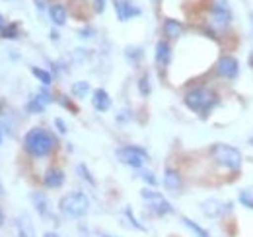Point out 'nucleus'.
Wrapping results in <instances>:
<instances>
[{
    "mask_svg": "<svg viewBox=\"0 0 253 237\" xmlns=\"http://www.w3.org/2000/svg\"><path fill=\"white\" fill-rule=\"evenodd\" d=\"M164 187L171 193H177L181 189V175L175 169H166L164 171Z\"/></svg>",
    "mask_w": 253,
    "mask_h": 237,
    "instance_id": "13",
    "label": "nucleus"
},
{
    "mask_svg": "<svg viewBox=\"0 0 253 237\" xmlns=\"http://www.w3.org/2000/svg\"><path fill=\"white\" fill-rule=\"evenodd\" d=\"M169 59H171V49H169L168 41H158L156 43V62L166 66L169 62Z\"/></svg>",
    "mask_w": 253,
    "mask_h": 237,
    "instance_id": "18",
    "label": "nucleus"
},
{
    "mask_svg": "<svg viewBox=\"0 0 253 237\" xmlns=\"http://www.w3.org/2000/svg\"><path fill=\"white\" fill-rule=\"evenodd\" d=\"M125 214H126V218L130 220V224H132V226H134L136 230H144V226H140V224L136 222V218L132 216V210H130V208H125Z\"/></svg>",
    "mask_w": 253,
    "mask_h": 237,
    "instance_id": "29",
    "label": "nucleus"
},
{
    "mask_svg": "<svg viewBox=\"0 0 253 237\" xmlns=\"http://www.w3.org/2000/svg\"><path fill=\"white\" fill-rule=\"evenodd\" d=\"M32 74L43 84V86H49L51 82H53V76L47 72V70H43V68H39V66H32Z\"/></svg>",
    "mask_w": 253,
    "mask_h": 237,
    "instance_id": "20",
    "label": "nucleus"
},
{
    "mask_svg": "<svg viewBox=\"0 0 253 237\" xmlns=\"http://www.w3.org/2000/svg\"><path fill=\"white\" fill-rule=\"evenodd\" d=\"M51 101H53V95H51L47 89H41L35 97L30 99V103H28V111H30V113H43L45 107H47Z\"/></svg>",
    "mask_w": 253,
    "mask_h": 237,
    "instance_id": "9",
    "label": "nucleus"
},
{
    "mask_svg": "<svg viewBox=\"0 0 253 237\" xmlns=\"http://www.w3.org/2000/svg\"><path fill=\"white\" fill-rule=\"evenodd\" d=\"M125 55L130 60H138L140 57H142V49H140V47H128V49L125 51Z\"/></svg>",
    "mask_w": 253,
    "mask_h": 237,
    "instance_id": "26",
    "label": "nucleus"
},
{
    "mask_svg": "<svg viewBox=\"0 0 253 237\" xmlns=\"http://www.w3.org/2000/svg\"><path fill=\"white\" fill-rule=\"evenodd\" d=\"M103 237H117V236H109V234H103Z\"/></svg>",
    "mask_w": 253,
    "mask_h": 237,
    "instance_id": "37",
    "label": "nucleus"
},
{
    "mask_svg": "<svg viewBox=\"0 0 253 237\" xmlns=\"http://www.w3.org/2000/svg\"><path fill=\"white\" fill-rule=\"evenodd\" d=\"M16 228H18V236L20 237H35V230H33L32 220H30V216H26V214L18 216Z\"/></svg>",
    "mask_w": 253,
    "mask_h": 237,
    "instance_id": "15",
    "label": "nucleus"
},
{
    "mask_svg": "<svg viewBox=\"0 0 253 237\" xmlns=\"http://www.w3.org/2000/svg\"><path fill=\"white\" fill-rule=\"evenodd\" d=\"M240 200L244 202V206L253 208V197H252V191H242V193H240Z\"/></svg>",
    "mask_w": 253,
    "mask_h": 237,
    "instance_id": "27",
    "label": "nucleus"
},
{
    "mask_svg": "<svg viewBox=\"0 0 253 237\" xmlns=\"http://www.w3.org/2000/svg\"><path fill=\"white\" fill-rule=\"evenodd\" d=\"M216 72L220 76H224V78H228V80H234L238 76V72H240V64H238V60L234 59V57L224 55L216 62Z\"/></svg>",
    "mask_w": 253,
    "mask_h": 237,
    "instance_id": "8",
    "label": "nucleus"
},
{
    "mask_svg": "<svg viewBox=\"0 0 253 237\" xmlns=\"http://www.w3.org/2000/svg\"><path fill=\"white\" fill-rule=\"evenodd\" d=\"M6 28V22H4V16L0 14V33H2V30Z\"/></svg>",
    "mask_w": 253,
    "mask_h": 237,
    "instance_id": "34",
    "label": "nucleus"
},
{
    "mask_svg": "<svg viewBox=\"0 0 253 237\" xmlns=\"http://www.w3.org/2000/svg\"><path fill=\"white\" fill-rule=\"evenodd\" d=\"M2 222H4V214H2V210H0V226H2Z\"/></svg>",
    "mask_w": 253,
    "mask_h": 237,
    "instance_id": "36",
    "label": "nucleus"
},
{
    "mask_svg": "<svg viewBox=\"0 0 253 237\" xmlns=\"http://www.w3.org/2000/svg\"><path fill=\"white\" fill-rule=\"evenodd\" d=\"M90 208V198L84 193H68L59 202V210L68 218H82Z\"/></svg>",
    "mask_w": 253,
    "mask_h": 237,
    "instance_id": "3",
    "label": "nucleus"
},
{
    "mask_svg": "<svg viewBox=\"0 0 253 237\" xmlns=\"http://www.w3.org/2000/svg\"><path fill=\"white\" fill-rule=\"evenodd\" d=\"M142 179L148 183V185H156V177H154V173H150V171H142Z\"/></svg>",
    "mask_w": 253,
    "mask_h": 237,
    "instance_id": "30",
    "label": "nucleus"
},
{
    "mask_svg": "<svg viewBox=\"0 0 253 237\" xmlns=\"http://www.w3.org/2000/svg\"><path fill=\"white\" fill-rule=\"evenodd\" d=\"M140 197L150 204V208H152L158 216H166V214H171V212H173V206H171L160 193H156V191L142 189V191H140Z\"/></svg>",
    "mask_w": 253,
    "mask_h": 237,
    "instance_id": "6",
    "label": "nucleus"
},
{
    "mask_svg": "<svg viewBox=\"0 0 253 237\" xmlns=\"http://www.w3.org/2000/svg\"><path fill=\"white\" fill-rule=\"evenodd\" d=\"M76 171H78V173H80V177H82V179H86V181H88V183H90V185H95L94 177H92V175H90V171H88V167H86V165H84V163H80V165H78V167H76Z\"/></svg>",
    "mask_w": 253,
    "mask_h": 237,
    "instance_id": "25",
    "label": "nucleus"
},
{
    "mask_svg": "<svg viewBox=\"0 0 253 237\" xmlns=\"http://www.w3.org/2000/svg\"><path fill=\"white\" fill-rule=\"evenodd\" d=\"M35 6H37V10H45L47 8V0H35Z\"/></svg>",
    "mask_w": 253,
    "mask_h": 237,
    "instance_id": "33",
    "label": "nucleus"
},
{
    "mask_svg": "<svg viewBox=\"0 0 253 237\" xmlns=\"http://www.w3.org/2000/svg\"><path fill=\"white\" fill-rule=\"evenodd\" d=\"M88 91H90V84L88 82H76L72 86V95L74 97H86Z\"/></svg>",
    "mask_w": 253,
    "mask_h": 237,
    "instance_id": "21",
    "label": "nucleus"
},
{
    "mask_svg": "<svg viewBox=\"0 0 253 237\" xmlns=\"http://www.w3.org/2000/svg\"><path fill=\"white\" fill-rule=\"evenodd\" d=\"M183 24H179L177 20H166L164 22V35L169 37V39H177L179 35H183Z\"/></svg>",
    "mask_w": 253,
    "mask_h": 237,
    "instance_id": "16",
    "label": "nucleus"
},
{
    "mask_svg": "<svg viewBox=\"0 0 253 237\" xmlns=\"http://www.w3.org/2000/svg\"><path fill=\"white\" fill-rule=\"evenodd\" d=\"M115 154H117L119 161H123L125 165H130V167H142V163L148 159L146 150L138 148V146H123Z\"/></svg>",
    "mask_w": 253,
    "mask_h": 237,
    "instance_id": "5",
    "label": "nucleus"
},
{
    "mask_svg": "<svg viewBox=\"0 0 253 237\" xmlns=\"http://www.w3.org/2000/svg\"><path fill=\"white\" fill-rule=\"evenodd\" d=\"M43 183L49 189H59V187H63L64 183V173L59 167H51V169H47V173L43 177Z\"/></svg>",
    "mask_w": 253,
    "mask_h": 237,
    "instance_id": "11",
    "label": "nucleus"
},
{
    "mask_svg": "<svg viewBox=\"0 0 253 237\" xmlns=\"http://www.w3.org/2000/svg\"><path fill=\"white\" fill-rule=\"evenodd\" d=\"M94 10L97 14H101L105 10V0H94Z\"/></svg>",
    "mask_w": 253,
    "mask_h": 237,
    "instance_id": "31",
    "label": "nucleus"
},
{
    "mask_svg": "<svg viewBox=\"0 0 253 237\" xmlns=\"http://www.w3.org/2000/svg\"><path fill=\"white\" fill-rule=\"evenodd\" d=\"M211 156L218 165L226 167L228 171H236L242 165V154L228 144H214L211 148Z\"/></svg>",
    "mask_w": 253,
    "mask_h": 237,
    "instance_id": "4",
    "label": "nucleus"
},
{
    "mask_svg": "<svg viewBox=\"0 0 253 237\" xmlns=\"http://www.w3.org/2000/svg\"><path fill=\"white\" fill-rule=\"evenodd\" d=\"M55 126L59 128V132H61V134H64V132H66V124H64L63 118H55Z\"/></svg>",
    "mask_w": 253,
    "mask_h": 237,
    "instance_id": "32",
    "label": "nucleus"
},
{
    "mask_svg": "<svg viewBox=\"0 0 253 237\" xmlns=\"http://www.w3.org/2000/svg\"><path fill=\"white\" fill-rule=\"evenodd\" d=\"M49 16H51V22L55 26H64L66 24V8L63 4H51L49 6Z\"/></svg>",
    "mask_w": 253,
    "mask_h": 237,
    "instance_id": "17",
    "label": "nucleus"
},
{
    "mask_svg": "<svg viewBox=\"0 0 253 237\" xmlns=\"http://www.w3.org/2000/svg\"><path fill=\"white\" fill-rule=\"evenodd\" d=\"M0 142H2V132H0Z\"/></svg>",
    "mask_w": 253,
    "mask_h": 237,
    "instance_id": "39",
    "label": "nucleus"
},
{
    "mask_svg": "<svg viewBox=\"0 0 253 237\" xmlns=\"http://www.w3.org/2000/svg\"><path fill=\"white\" fill-rule=\"evenodd\" d=\"M115 12H117L119 22H126V20L138 16V14H140V8L132 6V4L126 2V0H115Z\"/></svg>",
    "mask_w": 253,
    "mask_h": 237,
    "instance_id": "10",
    "label": "nucleus"
},
{
    "mask_svg": "<svg viewBox=\"0 0 253 237\" xmlns=\"http://www.w3.org/2000/svg\"><path fill=\"white\" fill-rule=\"evenodd\" d=\"M250 18H252V24H253V14H252V16H250Z\"/></svg>",
    "mask_w": 253,
    "mask_h": 237,
    "instance_id": "40",
    "label": "nucleus"
},
{
    "mask_svg": "<svg viewBox=\"0 0 253 237\" xmlns=\"http://www.w3.org/2000/svg\"><path fill=\"white\" fill-rule=\"evenodd\" d=\"M250 144H252V146H253V136H252V138H250Z\"/></svg>",
    "mask_w": 253,
    "mask_h": 237,
    "instance_id": "38",
    "label": "nucleus"
},
{
    "mask_svg": "<svg viewBox=\"0 0 253 237\" xmlns=\"http://www.w3.org/2000/svg\"><path fill=\"white\" fill-rule=\"evenodd\" d=\"M181 220H183V224H185V226H187V228H189L191 232H193L197 237H211L205 230H203V228H201V226H197L193 220H189V218H181Z\"/></svg>",
    "mask_w": 253,
    "mask_h": 237,
    "instance_id": "22",
    "label": "nucleus"
},
{
    "mask_svg": "<svg viewBox=\"0 0 253 237\" xmlns=\"http://www.w3.org/2000/svg\"><path fill=\"white\" fill-rule=\"evenodd\" d=\"M18 30H20V24H8L4 30H2V37L4 39H16L18 37Z\"/></svg>",
    "mask_w": 253,
    "mask_h": 237,
    "instance_id": "23",
    "label": "nucleus"
},
{
    "mask_svg": "<svg viewBox=\"0 0 253 237\" xmlns=\"http://www.w3.org/2000/svg\"><path fill=\"white\" fill-rule=\"evenodd\" d=\"M92 103H94V107L97 111H109V107H111V97H109V93L105 91V89L97 88L94 89V97H92Z\"/></svg>",
    "mask_w": 253,
    "mask_h": 237,
    "instance_id": "12",
    "label": "nucleus"
},
{
    "mask_svg": "<svg viewBox=\"0 0 253 237\" xmlns=\"http://www.w3.org/2000/svg\"><path fill=\"white\" fill-rule=\"evenodd\" d=\"M57 146V140L45 128H32L24 138V148L33 158H45Z\"/></svg>",
    "mask_w": 253,
    "mask_h": 237,
    "instance_id": "1",
    "label": "nucleus"
},
{
    "mask_svg": "<svg viewBox=\"0 0 253 237\" xmlns=\"http://www.w3.org/2000/svg\"><path fill=\"white\" fill-rule=\"evenodd\" d=\"M211 16H212V22L216 26L226 28L232 22V12H230V6H228V0H212Z\"/></svg>",
    "mask_w": 253,
    "mask_h": 237,
    "instance_id": "7",
    "label": "nucleus"
},
{
    "mask_svg": "<svg viewBox=\"0 0 253 237\" xmlns=\"http://www.w3.org/2000/svg\"><path fill=\"white\" fill-rule=\"evenodd\" d=\"M201 208H203V214L209 216V218H218L222 212L226 210V206L222 204L220 200H216V198H209V200H205Z\"/></svg>",
    "mask_w": 253,
    "mask_h": 237,
    "instance_id": "14",
    "label": "nucleus"
},
{
    "mask_svg": "<svg viewBox=\"0 0 253 237\" xmlns=\"http://www.w3.org/2000/svg\"><path fill=\"white\" fill-rule=\"evenodd\" d=\"M57 99H59V103H61L63 107H66V109H70L72 113H78V109H76V107L72 105V101H70V99H66V95H59Z\"/></svg>",
    "mask_w": 253,
    "mask_h": 237,
    "instance_id": "28",
    "label": "nucleus"
},
{
    "mask_svg": "<svg viewBox=\"0 0 253 237\" xmlns=\"http://www.w3.org/2000/svg\"><path fill=\"white\" fill-rule=\"evenodd\" d=\"M43 237H59V236H57V234H53V232H47Z\"/></svg>",
    "mask_w": 253,
    "mask_h": 237,
    "instance_id": "35",
    "label": "nucleus"
},
{
    "mask_svg": "<svg viewBox=\"0 0 253 237\" xmlns=\"http://www.w3.org/2000/svg\"><path fill=\"white\" fill-rule=\"evenodd\" d=\"M32 202L33 206H35V210H37V214L47 216V212H49V200H47V197L43 193H33Z\"/></svg>",
    "mask_w": 253,
    "mask_h": 237,
    "instance_id": "19",
    "label": "nucleus"
},
{
    "mask_svg": "<svg viewBox=\"0 0 253 237\" xmlns=\"http://www.w3.org/2000/svg\"><path fill=\"white\" fill-rule=\"evenodd\" d=\"M216 103H218L216 93L209 91L207 88H193L185 93V105L189 107L191 111L201 113L203 117H207Z\"/></svg>",
    "mask_w": 253,
    "mask_h": 237,
    "instance_id": "2",
    "label": "nucleus"
},
{
    "mask_svg": "<svg viewBox=\"0 0 253 237\" xmlns=\"http://www.w3.org/2000/svg\"><path fill=\"white\" fill-rule=\"evenodd\" d=\"M138 91H140L142 97H148V95H150V80H148V74L140 76V80H138Z\"/></svg>",
    "mask_w": 253,
    "mask_h": 237,
    "instance_id": "24",
    "label": "nucleus"
}]
</instances>
